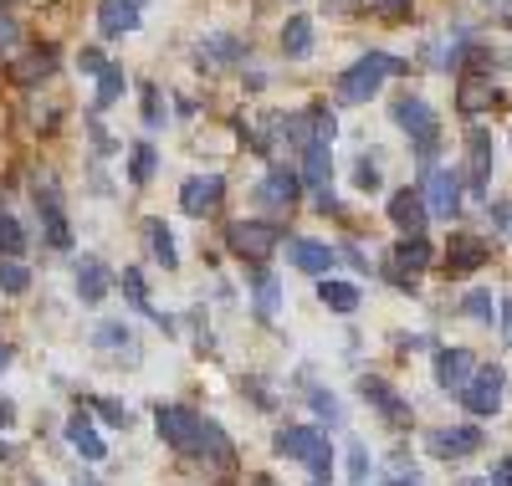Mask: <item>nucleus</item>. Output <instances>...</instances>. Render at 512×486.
Listing matches in <instances>:
<instances>
[{
    "label": "nucleus",
    "instance_id": "obj_1",
    "mask_svg": "<svg viewBox=\"0 0 512 486\" xmlns=\"http://www.w3.org/2000/svg\"><path fill=\"white\" fill-rule=\"evenodd\" d=\"M272 451L287 456V461H308V471H313L318 486H323L328 471H333V446H328V435L313 430V425H287V430H277Z\"/></svg>",
    "mask_w": 512,
    "mask_h": 486
},
{
    "label": "nucleus",
    "instance_id": "obj_2",
    "mask_svg": "<svg viewBox=\"0 0 512 486\" xmlns=\"http://www.w3.org/2000/svg\"><path fill=\"white\" fill-rule=\"evenodd\" d=\"M395 72H410L400 57H384V52H369L359 57L354 67H344V77H338V98L344 103H369L379 93V82L384 77H395Z\"/></svg>",
    "mask_w": 512,
    "mask_h": 486
},
{
    "label": "nucleus",
    "instance_id": "obj_3",
    "mask_svg": "<svg viewBox=\"0 0 512 486\" xmlns=\"http://www.w3.org/2000/svg\"><path fill=\"white\" fill-rule=\"evenodd\" d=\"M395 123L405 128V134L415 139V159L420 164H431L436 159V139H441V123H436V113H431V103H425V98H395Z\"/></svg>",
    "mask_w": 512,
    "mask_h": 486
},
{
    "label": "nucleus",
    "instance_id": "obj_4",
    "mask_svg": "<svg viewBox=\"0 0 512 486\" xmlns=\"http://www.w3.org/2000/svg\"><path fill=\"white\" fill-rule=\"evenodd\" d=\"M226 246H231L236 256H246L251 267H262V261L282 246V231L272 226V220H236V226L226 231Z\"/></svg>",
    "mask_w": 512,
    "mask_h": 486
},
{
    "label": "nucleus",
    "instance_id": "obj_5",
    "mask_svg": "<svg viewBox=\"0 0 512 486\" xmlns=\"http://www.w3.org/2000/svg\"><path fill=\"white\" fill-rule=\"evenodd\" d=\"M154 425H159V435H164V446H175L180 456H200V415L195 410H185V405H159L154 410Z\"/></svg>",
    "mask_w": 512,
    "mask_h": 486
},
{
    "label": "nucleus",
    "instance_id": "obj_6",
    "mask_svg": "<svg viewBox=\"0 0 512 486\" xmlns=\"http://www.w3.org/2000/svg\"><path fill=\"white\" fill-rule=\"evenodd\" d=\"M425 451L441 456V461H466V456L482 451V430L477 425H441V430L425 435Z\"/></svg>",
    "mask_w": 512,
    "mask_h": 486
},
{
    "label": "nucleus",
    "instance_id": "obj_7",
    "mask_svg": "<svg viewBox=\"0 0 512 486\" xmlns=\"http://www.w3.org/2000/svg\"><path fill=\"white\" fill-rule=\"evenodd\" d=\"M502 384H507L502 364H487V369H477V379L461 389V405L472 410V415H497V410H502Z\"/></svg>",
    "mask_w": 512,
    "mask_h": 486
},
{
    "label": "nucleus",
    "instance_id": "obj_8",
    "mask_svg": "<svg viewBox=\"0 0 512 486\" xmlns=\"http://www.w3.org/2000/svg\"><path fill=\"white\" fill-rule=\"evenodd\" d=\"M477 379V359H472V348H436V384L446 394H456L461 400V389Z\"/></svg>",
    "mask_w": 512,
    "mask_h": 486
},
{
    "label": "nucleus",
    "instance_id": "obj_9",
    "mask_svg": "<svg viewBox=\"0 0 512 486\" xmlns=\"http://www.w3.org/2000/svg\"><path fill=\"white\" fill-rule=\"evenodd\" d=\"M36 215H41V231H47V241H52L57 251L72 246V226H67V210H62V195H57L52 180L36 185Z\"/></svg>",
    "mask_w": 512,
    "mask_h": 486
},
{
    "label": "nucleus",
    "instance_id": "obj_10",
    "mask_svg": "<svg viewBox=\"0 0 512 486\" xmlns=\"http://www.w3.org/2000/svg\"><path fill=\"white\" fill-rule=\"evenodd\" d=\"M425 205L436 220H451L461 210V174L456 169H431L425 174Z\"/></svg>",
    "mask_w": 512,
    "mask_h": 486
},
{
    "label": "nucleus",
    "instance_id": "obj_11",
    "mask_svg": "<svg viewBox=\"0 0 512 486\" xmlns=\"http://www.w3.org/2000/svg\"><path fill=\"white\" fill-rule=\"evenodd\" d=\"M221 200H226V180H221V174H195V180H185V190H180V210L195 215V220H205Z\"/></svg>",
    "mask_w": 512,
    "mask_h": 486
},
{
    "label": "nucleus",
    "instance_id": "obj_12",
    "mask_svg": "<svg viewBox=\"0 0 512 486\" xmlns=\"http://www.w3.org/2000/svg\"><path fill=\"white\" fill-rule=\"evenodd\" d=\"M390 220H395L405 236H425V220H431L425 190H395V195H390Z\"/></svg>",
    "mask_w": 512,
    "mask_h": 486
},
{
    "label": "nucleus",
    "instance_id": "obj_13",
    "mask_svg": "<svg viewBox=\"0 0 512 486\" xmlns=\"http://www.w3.org/2000/svg\"><path fill=\"white\" fill-rule=\"evenodd\" d=\"M287 256H292V267H297V272H308V277H318V282L333 272V261H338V251H333V246H323V241H308V236L287 241Z\"/></svg>",
    "mask_w": 512,
    "mask_h": 486
},
{
    "label": "nucleus",
    "instance_id": "obj_14",
    "mask_svg": "<svg viewBox=\"0 0 512 486\" xmlns=\"http://www.w3.org/2000/svg\"><path fill=\"white\" fill-rule=\"evenodd\" d=\"M487 261V241L472 236V231H451V246H446V267L451 277H466V272H477Z\"/></svg>",
    "mask_w": 512,
    "mask_h": 486
},
{
    "label": "nucleus",
    "instance_id": "obj_15",
    "mask_svg": "<svg viewBox=\"0 0 512 486\" xmlns=\"http://www.w3.org/2000/svg\"><path fill=\"white\" fill-rule=\"evenodd\" d=\"M425 267H431V241H425V236H405V241L395 246V256H390L395 282H405V287H410V277H415V272H425Z\"/></svg>",
    "mask_w": 512,
    "mask_h": 486
},
{
    "label": "nucleus",
    "instance_id": "obj_16",
    "mask_svg": "<svg viewBox=\"0 0 512 486\" xmlns=\"http://www.w3.org/2000/svg\"><path fill=\"white\" fill-rule=\"evenodd\" d=\"M359 394H364V405H374L390 425H405V420H410V405H405V400H395V389L384 384V379L364 374V379H359Z\"/></svg>",
    "mask_w": 512,
    "mask_h": 486
},
{
    "label": "nucleus",
    "instance_id": "obj_17",
    "mask_svg": "<svg viewBox=\"0 0 512 486\" xmlns=\"http://www.w3.org/2000/svg\"><path fill=\"white\" fill-rule=\"evenodd\" d=\"M297 185H303V174L297 169H272L262 185H256V200H262L267 210H287L297 200Z\"/></svg>",
    "mask_w": 512,
    "mask_h": 486
},
{
    "label": "nucleus",
    "instance_id": "obj_18",
    "mask_svg": "<svg viewBox=\"0 0 512 486\" xmlns=\"http://www.w3.org/2000/svg\"><path fill=\"white\" fill-rule=\"evenodd\" d=\"M72 272H77V297H82V302H103V297H108L113 277H108V267H103L98 256H77Z\"/></svg>",
    "mask_w": 512,
    "mask_h": 486
},
{
    "label": "nucleus",
    "instance_id": "obj_19",
    "mask_svg": "<svg viewBox=\"0 0 512 486\" xmlns=\"http://www.w3.org/2000/svg\"><path fill=\"white\" fill-rule=\"evenodd\" d=\"M67 440H72V451H77L82 461H108V440L93 430L88 415H72V420H67Z\"/></svg>",
    "mask_w": 512,
    "mask_h": 486
},
{
    "label": "nucleus",
    "instance_id": "obj_20",
    "mask_svg": "<svg viewBox=\"0 0 512 486\" xmlns=\"http://www.w3.org/2000/svg\"><path fill=\"white\" fill-rule=\"evenodd\" d=\"M98 31L103 36L139 31V6H134V0H98Z\"/></svg>",
    "mask_w": 512,
    "mask_h": 486
},
{
    "label": "nucleus",
    "instance_id": "obj_21",
    "mask_svg": "<svg viewBox=\"0 0 512 486\" xmlns=\"http://www.w3.org/2000/svg\"><path fill=\"white\" fill-rule=\"evenodd\" d=\"M328 180H333V154H328V144L303 149V185L313 190V200L328 195Z\"/></svg>",
    "mask_w": 512,
    "mask_h": 486
},
{
    "label": "nucleus",
    "instance_id": "obj_22",
    "mask_svg": "<svg viewBox=\"0 0 512 486\" xmlns=\"http://www.w3.org/2000/svg\"><path fill=\"white\" fill-rule=\"evenodd\" d=\"M200 456L216 466V471H231V466H236V451H231V440H226V430H221L216 420L200 425Z\"/></svg>",
    "mask_w": 512,
    "mask_h": 486
},
{
    "label": "nucleus",
    "instance_id": "obj_23",
    "mask_svg": "<svg viewBox=\"0 0 512 486\" xmlns=\"http://www.w3.org/2000/svg\"><path fill=\"white\" fill-rule=\"evenodd\" d=\"M246 277H251V287H256V318L272 323V318L282 313V282H277L272 272H262V267L246 272Z\"/></svg>",
    "mask_w": 512,
    "mask_h": 486
},
{
    "label": "nucleus",
    "instance_id": "obj_24",
    "mask_svg": "<svg viewBox=\"0 0 512 486\" xmlns=\"http://www.w3.org/2000/svg\"><path fill=\"white\" fill-rule=\"evenodd\" d=\"M456 108L461 113H482V108H492V77L487 72H472V77H461V87H456Z\"/></svg>",
    "mask_w": 512,
    "mask_h": 486
},
{
    "label": "nucleus",
    "instance_id": "obj_25",
    "mask_svg": "<svg viewBox=\"0 0 512 486\" xmlns=\"http://www.w3.org/2000/svg\"><path fill=\"white\" fill-rule=\"evenodd\" d=\"M466 185H472V195H487V185H492V139L482 134H472V169H466Z\"/></svg>",
    "mask_w": 512,
    "mask_h": 486
},
{
    "label": "nucleus",
    "instance_id": "obj_26",
    "mask_svg": "<svg viewBox=\"0 0 512 486\" xmlns=\"http://www.w3.org/2000/svg\"><path fill=\"white\" fill-rule=\"evenodd\" d=\"M318 302L328 307V313H359V287L354 282H333V277H323L318 282Z\"/></svg>",
    "mask_w": 512,
    "mask_h": 486
},
{
    "label": "nucleus",
    "instance_id": "obj_27",
    "mask_svg": "<svg viewBox=\"0 0 512 486\" xmlns=\"http://www.w3.org/2000/svg\"><path fill=\"white\" fill-rule=\"evenodd\" d=\"M241 57H246V47H241L236 36H205V41H200V62H205L210 72L231 67V62H241Z\"/></svg>",
    "mask_w": 512,
    "mask_h": 486
},
{
    "label": "nucleus",
    "instance_id": "obj_28",
    "mask_svg": "<svg viewBox=\"0 0 512 486\" xmlns=\"http://www.w3.org/2000/svg\"><path fill=\"white\" fill-rule=\"evenodd\" d=\"M282 134H287L292 149H313V144H318V118H313V108H297L292 118H282Z\"/></svg>",
    "mask_w": 512,
    "mask_h": 486
},
{
    "label": "nucleus",
    "instance_id": "obj_29",
    "mask_svg": "<svg viewBox=\"0 0 512 486\" xmlns=\"http://www.w3.org/2000/svg\"><path fill=\"white\" fill-rule=\"evenodd\" d=\"M282 52H287V57H308V52H313V21H308V16H292V21L282 26Z\"/></svg>",
    "mask_w": 512,
    "mask_h": 486
},
{
    "label": "nucleus",
    "instance_id": "obj_30",
    "mask_svg": "<svg viewBox=\"0 0 512 486\" xmlns=\"http://www.w3.org/2000/svg\"><path fill=\"white\" fill-rule=\"evenodd\" d=\"M123 82H128V77H123V67H113V62H108V72L98 77V93H93V113H108V108L123 98Z\"/></svg>",
    "mask_w": 512,
    "mask_h": 486
},
{
    "label": "nucleus",
    "instance_id": "obj_31",
    "mask_svg": "<svg viewBox=\"0 0 512 486\" xmlns=\"http://www.w3.org/2000/svg\"><path fill=\"white\" fill-rule=\"evenodd\" d=\"M144 231H149V246H154V256L164 261V272H175L180 251H175V236H169V226H164V220H144Z\"/></svg>",
    "mask_w": 512,
    "mask_h": 486
},
{
    "label": "nucleus",
    "instance_id": "obj_32",
    "mask_svg": "<svg viewBox=\"0 0 512 486\" xmlns=\"http://www.w3.org/2000/svg\"><path fill=\"white\" fill-rule=\"evenodd\" d=\"M154 144H134V154H128V185L134 190H144L149 180H154Z\"/></svg>",
    "mask_w": 512,
    "mask_h": 486
},
{
    "label": "nucleus",
    "instance_id": "obj_33",
    "mask_svg": "<svg viewBox=\"0 0 512 486\" xmlns=\"http://www.w3.org/2000/svg\"><path fill=\"white\" fill-rule=\"evenodd\" d=\"M31 287V272L21 267V261H11V256H0V292L6 297H21Z\"/></svg>",
    "mask_w": 512,
    "mask_h": 486
},
{
    "label": "nucleus",
    "instance_id": "obj_34",
    "mask_svg": "<svg viewBox=\"0 0 512 486\" xmlns=\"http://www.w3.org/2000/svg\"><path fill=\"white\" fill-rule=\"evenodd\" d=\"M26 251V231H21V220H11V215H0V256H21Z\"/></svg>",
    "mask_w": 512,
    "mask_h": 486
},
{
    "label": "nucleus",
    "instance_id": "obj_35",
    "mask_svg": "<svg viewBox=\"0 0 512 486\" xmlns=\"http://www.w3.org/2000/svg\"><path fill=\"white\" fill-rule=\"evenodd\" d=\"M492 307H497V302H492L487 287H472V292L461 297V313H466V318H477V323H492Z\"/></svg>",
    "mask_w": 512,
    "mask_h": 486
},
{
    "label": "nucleus",
    "instance_id": "obj_36",
    "mask_svg": "<svg viewBox=\"0 0 512 486\" xmlns=\"http://www.w3.org/2000/svg\"><path fill=\"white\" fill-rule=\"evenodd\" d=\"M123 297H128V302H134V307H139V313H149V318H159V313H154V307H149V287H144V277H139L134 267H123Z\"/></svg>",
    "mask_w": 512,
    "mask_h": 486
},
{
    "label": "nucleus",
    "instance_id": "obj_37",
    "mask_svg": "<svg viewBox=\"0 0 512 486\" xmlns=\"http://www.w3.org/2000/svg\"><path fill=\"white\" fill-rule=\"evenodd\" d=\"M93 343H98V348H134V333H128L123 323H103V328L93 333Z\"/></svg>",
    "mask_w": 512,
    "mask_h": 486
},
{
    "label": "nucleus",
    "instance_id": "obj_38",
    "mask_svg": "<svg viewBox=\"0 0 512 486\" xmlns=\"http://www.w3.org/2000/svg\"><path fill=\"white\" fill-rule=\"evenodd\" d=\"M349 481H369V451H364V440H354V446H349Z\"/></svg>",
    "mask_w": 512,
    "mask_h": 486
},
{
    "label": "nucleus",
    "instance_id": "obj_39",
    "mask_svg": "<svg viewBox=\"0 0 512 486\" xmlns=\"http://www.w3.org/2000/svg\"><path fill=\"white\" fill-rule=\"evenodd\" d=\"M313 410H318L328 425H338V420H344V410H338V400H333L328 389H318V394H313Z\"/></svg>",
    "mask_w": 512,
    "mask_h": 486
},
{
    "label": "nucleus",
    "instance_id": "obj_40",
    "mask_svg": "<svg viewBox=\"0 0 512 486\" xmlns=\"http://www.w3.org/2000/svg\"><path fill=\"white\" fill-rule=\"evenodd\" d=\"M313 118H318V144H333V134H338V118H333L323 103H313Z\"/></svg>",
    "mask_w": 512,
    "mask_h": 486
},
{
    "label": "nucleus",
    "instance_id": "obj_41",
    "mask_svg": "<svg viewBox=\"0 0 512 486\" xmlns=\"http://www.w3.org/2000/svg\"><path fill=\"white\" fill-rule=\"evenodd\" d=\"M77 67L88 72V77H103L108 72V62H103V52L98 47H82V57H77Z\"/></svg>",
    "mask_w": 512,
    "mask_h": 486
},
{
    "label": "nucleus",
    "instance_id": "obj_42",
    "mask_svg": "<svg viewBox=\"0 0 512 486\" xmlns=\"http://www.w3.org/2000/svg\"><path fill=\"white\" fill-rule=\"evenodd\" d=\"M52 72V52H36L26 67H21V82H36V77H47Z\"/></svg>",
    "mask_w": 512,
    "mask_h": 486
},
{
    "label": "nucleus",
    "instance_id": "obj_43",
    "mask_svg": "<svg viewBox=\"0 0 512 486\" xmlns=\"http://www.w3.org/2000/svg\"><path fill=\"white\" fill-rule=\"evenodd\" d=\"M354 185H359V190H379V169H374L369 159L354 164Z\"/></svg>",
    "mask_w": 512,
    "mask_h": 486
},
{
    "label": "nucleus",
    "instance_id": "obj_44",
    "mask_svg": "<svg viewBox=\"0 0 512 486\" xmlns=\"http://www.w3.org/2000/svg\"><path fill=\"white\" fill-rule=\"evenodd\" d=\"M369 6H374L379 16H390V21H400V16H410V0H369Z\"/></svg>",
    "mask_w": 512,
    "mask_h": 486
},
{
    "label": "nucleus",
    "instance_id": "obj_45",
    "mask_svg": "<svg viewBox=\"0 0 512 486\" xmlns=\"http://www.w3.org/2000/svg\"><path fill=\"white\" fill-rule=\"evenodd\" d=\"M159 118H164V108H159V93H154V87H144V123L154 128Z\"/></svg>",
    "mask_w": 512,
    "mask_h": 486
},
{
    "label": "nucleus",
    "instance_id": "obj_46",
    "mask_svg": "<svg viewBox=\"0 0 512 486\" xmlns=\"http://www.w3.org/2000/svg\"><path fill=\"white\" fill-rule=\"evenodd\" d=\"M98 415H103L108 425H128V410H123V405H113V400H98Z\"/></svg>",
    "mask_w": 512,
    "mask_h": 486
},
{
    "label": "nucleus",
    "instance_id": "obj_47",
    "mask_svg": "<svg viewBox=\"0 0 512 486\" xmlns=\"http://www.w3.org/2000/svg\"><path fill=\"white\" fill-rule=\"evenodd\" d=\"M11 47H16V21L0 11V52H11Z\"/></svg>",
    "mask_w": 512,
    "mask_h": 486
},
{
    "label": "nucleus",
    "instance_id": "obj_48",
    "mask_svg": "<svg viewBox=\"0 0 512 486\" xmlns=\"http://www.w3.org/2000/svg\"><path fill=\"white\" fill-rule=\"evenodd\" d=\"M487 486H512V461L502 456L497 466H492V476H487Z\"/></svg>",
    "mask_w": 512,
    "mask_h": 486
},
{
    "label": "nucleus",
    "instance_id": "obj_49",
    "mask_svg": "<svg viewBox=\"0 0 512 486\" xmlns=\"http://www.w3.org/2000/svg\"><path fill=\"white\" fill-rule=\"evenodd\" d=\"M88 128H93V144H98V154H113V149H118V144H113V139L103 134V123H98V118H93Z\"/></svg>",
    "mask_w": 512,
    "mask_h": 486
},
{
    "label": "nucleus",
    "instance_id": "obj_50",
    "mask_svg": "<svg viewBox=\"0 0 512 486\" xmlns=\"http://www.w3.org/2000/svg\"><path fill=\"white\" fill-rule=\"evenodd\" d=\"M323 11H333V16H344V11H359V0H323Z\"/></svg>",
    "mask_w": 512,
    "mask_h": 486
},
{
    "label": "nucleus",
    "instance_id": "obj_51",
    "mask_svg": "<svg viewBox=\"0 0 512 486\" xmlns=\"http://www.w3.org/2000/svg\"><path fill=\"white\" fill-rule=\"evenodd\" d=\"M492 220H497V226H507L512 231V205L502 200V205H492Z\"/></svg>",
    "mask_w": 512,
    "mask_h": 486
},
{
    "label": "nucleus",
    "instance_id": "obj_52",
    "mask_svg": "<svg viewBox=\"0 0 512 486\" xmlns=\"http://www.w3.org/2000/svg\"><path fill=\"white\" fill-rule=\"evenodd\" d=\"M390 486H425V481H420V471H400Z\"/></svg>",
    "mask_w": 512,
    "mask_h": 486
},
{
    "label": "nucleus",
    "instance_id": "obj_53",
    "mask_svg": "<svg viewBox=\"0 0 512 486\" xmlns=\"http://www.w3.org/2000/svg\"><path fill=\"white\" fill-rule=\"evenodd\" d=\"M502 333L512 338V302H502Z\"/></svg>",
    "mask_w": 512,
    "mask_h": 486
},
{
    "label": "nucleus",
    "instance_id": "obj_54",
    "mask_svg": "<svg viewBox=\"0 0 512 486\" xmlns=\"http://www.w3.org/2000/svg\"><path fill=\"white\" fill-rule=\"evenodd\" d=\"M11 420H16V410H11L6 400H0V425H11Z\"/></svg>",
    "mask_w": 512,
    "mask_h": 486
},
{
    "label": "nucleus",
    "instance_id": "obj_55",
    "mask_svg": "<svg viewBox=\"0 0 512 486\" xmlns=\"http://www.w3.org/2000/svg\"><path fill=\"white\" fill-rule=\"evenodd\" d=\"M6 369H11V348H6V343H0V374H6Z\"/></svg>",
    "mask_w": 512,
    "mask_h": 486
},
{
    "label": "nucleus",
    "instance_id": "obj_56",
    "mask_svg": "<svg viewBox=\"0 0 512 486\" xmlns=\"http://www.w3.org/2000/svg\"><path fill=\"white\" fill-rule=\"evenodd\" d=\"M251 486H272V481H262V476H256V481H251Z\"/></svg>",
    "mask_w": 512,
    "mask_h": 486
},
{
    "label": "nucleus",
    "instance_id": "obj_57",
    "mask_svg": "<svg viewBox=\"0 0 512 486\" xmlns=\"http://www.w3.org/2000/svg\"><path fill=\"white\" fill-rule=\"evenodd\" d=\"M461 486H482V481H461Z\"/></svg>",
    "mask_w": 512,
    "mask_h": 486
},
{
    "label": "nucleus",
    "instance_id": "obj_58",
    "mask_svg": "<svg viewBox=\"0 0 512 486\" xmlns=\"http://www.w3.org/2000/svg\"><path fill=\"white\" fill-rule=\"evenodd\" d=\"M134 6H139V0H134Z\"/></svg>",
    "mask_w": 512,
    "mask_h": 486
}]
</instances>
